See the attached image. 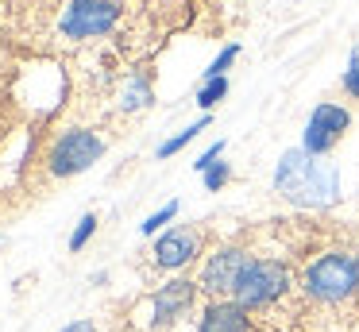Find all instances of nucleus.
Wrapping results in <instances>:
<instances>
[{"instance_id": "f257e3e1", "label": "nucleus", "mask_w": 359, "mask_h": 332, "mask_svg": "<svg viewBox=\"0 0 359 332\" xmlns=\"http://www.w3.org/2000/svg\"><path fill=\"white\" fill-rule=\"evenodd\" d=\"M336 185H340L336 170L305 151H286L274 170V190L286 193L297 205H328V201H336Z\"/></svg>"}, {"instance_id": "f03ea898", "label": "nucleus", "mask_w": 359, "mask_h": 332, "mask_svg": "<svg viewBox=\"0 0 359 332\" xmlns=\"http://www.w3.org/2000/svg\"><path fill=\"white\" fill-rule=\"evenodd\" d=\"M302 293L305 301H313L320 309L348 305L355 298V255L340 251V247L320 251L302 274Z\"/></svg>"}, {"instance_id": "7ed1b4c3", "label": "nucleus", "mask_w": 359, "mask_h": 332, "mask_svg": "<svg viewBox=\"0 0 359 332\" xmlns=\"http://www.w3.org/2000/svg\"><path fill=\"white\" fill-rule=\"evenodd\" d=\"M290 286H294V274H290L286 263L278 259H251L248 267H243L240 282H236V293L232 301H240L243 309H271L274 301H282L290 293Z\"/></svg>"}, {"instance_id": "20e7f679", "label": "nucleus", "mask_w": 359, "mask_h": 332, "mask_svg": "<svg viewBox=\"0 0 359 332\" xmlns=\"http://www.w3.org/2000/svg\"><path fill=\"white\" fill-rule=\"evenodd\" d=\"M104 151H109L104 135H97V131H89V128H70L50 143L47 170H50V178H78V174H86L93 162H101Z\"/></svg>"}, {"instance_id": "39448f33", "label": "nucleus", "mask_w": 359, "mask_h": 332, "mask_svg": "<svg viewBox=\"0 0 359 332\" xmlns=\"http://www.w3.org/2000/svg\"><path fill=\"white\" fill-rule=\"evenodd\" d=\"M120 20V8L112 0H70L58 20V31L66 39H97L109 35Z\"/></svg>"}, {"instance_id": "423d86ee", "label": "nucleus", "mask_w": 359, "mask_h": 332, "mask_svg": "<svg viewBox=\"0 0 359 332\" xmlns=\"http://www.w3.org/2000/svg\"><path fill=\"white\" fill-rule=\"evenodd\" d=\"M348 128H351L348 108L332 105V100H320V105L309 112V124H305V131H302V151L313 154V159H320V154H328L336 143H340V135Z\"/></svg>"}, {"instance_id": "0eeeda50", "label": "nucleus", "mask_w": 359, "mask_h": 332, "mask_svg": "<svg viewBox=\"0 0 359 332\" xmlns=\"http://www.w3.org/2000/svg\"><path fill=\"white\" fill-rule=\"evenodd\" d=\"M248 263H251V255L243 251L240 244L217 247V251L201 263V278H197V286H201L205 293H212V298H232L236 282H240V274H243Z\"/></svg>"}, {"instance_id": "6e6552de", "label": "nucleus", "mask_w": 359, "mask_h": 332, "mask_svg": "<svg viewBox=\"0 0 359 332\" xmlns=\"http://www.w3.org/2000/svg\"><path fill=\"white\" fill-rule=\"evenodd\" d=\"M197 290L201 286L189 282V278H170L166 286H158L151 293V328H170V324H178L194 309Z\"/></svg>"}, {"instance_id": "1a4fd4ad", "label": "nucleus", "mask_w": 359, "mask_h": 332, "mask_svg": "<svg viewBox=\"0 0 359 332\" xmlns=\"http://www.w3.org/2000/svg\"><path fill=\"white\" fill-rule=\"evenodd\" d=\"M197 255H201V236H197L194 228H170L155 239V247H151V263H155L158 270H182V267H189Z\"/></svg>"}, {"instance_id": "9d476101", "label": "nucleus", "mask_w": 359, "mask_h": 332, "mask_svg": "<svg viewBox=\"0 0 359 332\" xmlns=\"http://www.w3.org/2000/svg\"><path fill=\"white\" fill-rule=\"evenodd\" d=\"M197 332H251V317L240 301L212 298L197 317Z\"/></svg>"}, {"instance_id": "9b49d317", "label": "nucleus", "mask_w": 359, "mask_h": 332, "mask_svg": "<svg viewBox=\"0 0 359 332\" xmlns=\"http://www.w3.org/2000/svg\"><path fill=\"white\" fill-rule=\"evenodd\" d=\"M151 100H155V85H151V74H132L124 81V100H120V108L124 112H140V108H147Z\"/></svg>"}, {"instance_id": "f8f14e48", "label": "nucleus", "mask_w": 359, "mask_h": 332, "mask_svg": "<svg viewBox=\"0 0 359 332\" xmlns=\"http://www.w3.org/2000/svg\"><path fill=\"white\" fill-rule=\"evenodd\" d=\"M209 124H212V116H209V112H205V116H201V120H194V124H189V128H182V131H178V135H170V139H166V143H158V151H155V159H170V154H178V151H182V147H189V143H194V139H197V135H201V131H205V128H209Z\"/></svg>"}, {"instance_id": "ddd939ff", "label": "nucleus", "mask_w": 359, "mask_h": 332, "mask_svg": "<svg viewBox=\"0 0 359 332\" xmlns=\"http://www.w3.org/2000/svg\"><path fill=\"white\" fill-rule=\"evenodd\" d=\"M228 97V77H212V81H201V89H197V105L209 112V108H217L220 100Z\"/></svg>"}, {"instance_id": "4468645a", "label": "nucleus", "mask_w": 359, "mask_h": 332, "mask_svg": "<svg viewBox=\"0 0 359 332\" xmlns=\"http://www.w3.org/2000/svg\"><path fill=\"white\" fill-rule=\"evenodd\" d=\"M178 208H182V205H178V201H166V205H163V208H158V213H151V216H147V220H143V224H140V236H155V232H163V228H166V224H170V220H174V216H178Z\"/></svg>"}, {"instance_id": "2eb2a0df", "label": "nucleus", "mask_w": 359, "mask_h": 332, "mask_svg": "<svg viewBox=\"0 0 359 332\" xmlns=\"http://www.w3.org/2000/svg\"><path fill=\"white\" fill-rule=\"evenodd\" d=\"M240 58V43H228L224 51L217 54V58L209 62V69H205V81H212V77H228V66Z\"/></svg>"}, {"instance_id": "dca6fc26", "label": "nucleus", "mask_w": 359, "mask_h": 332, "mask_svg": "<svg viewBox=\"0 0 359 332\" xmlns=\"http://www.w3.org/2000/svg\"><path fill=\"white\" fill-rule=\"evenodd\" d=\"M93 236H97V213H81L78 228L70 232V251H81Z\"/></svg>"}, {"instance_id": "f3484780", "label": "nucleus", "mask_w": 359, "mask_h": 332, "mask_svg": "<svg viewBox=\"0 0 359 332\" xmlns=\"http://www.w3.org/2000/svg\"><path fill=\"white\" fill-rule=\"evenodd\" d=\"M201 182H205V190H209V193H220L228 182H232V166H228V162H217V166H209L201 174Z\"/></svg>"}, {"instance_id": "a211bd4d", "label": "nucleus", "mask_w": 359, "mask_h": 332, "mask_svg": "<svg viewBox=\"0 0 359 332\" xmlns=\"http://www.w3.org/2000/svg\"><path fill=\"white\" fill-rule=\"evenodd\" d=\"M220 154H224V139H217V143H212V147H205V151L197 154L194 170H197V174H205V170H209V166H217V162H220Z\"/></svg>"}, {"instance_id": "6ab92c4d", "label": "nucleus", "mask_w": 359, "mask_h": 332, "mask_svg": "<svg viewBox=\"0 0 359 332\" xmlns=\"http://www.w3.org/2000/svg\"><path fill=\"white\" fill-rule=\"evenodd\" d=\"M344 93H348L351 100H359V66H351V62H348V69H344Z\"/></svg>"}, {"instance_id": "aec40b11", "label": "nucleus", "mask_w": 359, "mask_h": 332, "mask_svg": "<svg viewBox=\"0 0 359 332\" xmlns=\"http://www.w3.org/2000/svg\"><path fill=\"white\" fill-rule=\"evenodd\" d=\"M58 332H97V324L93 321H70L66 328H58Z\"/></svg>"}, {"instance_id": "412c9836", "label": "nucleus", "mask_w": 359, "mask_h": 332, "mask_svg": "<svg viewBox=\"0 0 359 332\" xmlns=\"http://www.w3.org/2000/svg\"><path fill=\"white\" fill-rule=\"evenodd\" d=\"M355 298H359V251H355Z\"/></svg>"}]
</instances>
